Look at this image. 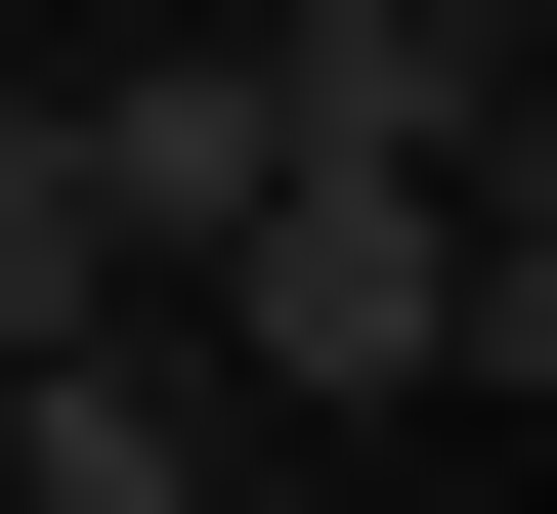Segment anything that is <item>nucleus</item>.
Wrapping results in <instances>:
<instances>
[{
    "label": "nucleus",
    "mask_w": 557,
    "mask_h": 514,
    "mask_svg": "<svg viewBox=\"0 0 557 514\" xmlns=\"http://www.w3.org/2000/svg\"><path fill=\"white\" fill-rule=\"evenodd\" d=\"M44 343H129V258H86V172H44V86H0V386Z\"/></svg>",
    "instance_id": "20e7f679"
},
{
    "label": "nucleus",
    "mask_w": 557,
    "mask_h": 514,
    "mask_svg": "<svg viewBox=\"0 0 557 514\" xmlns=\"http://www.w3.org/2000/svg\"><path fill=\"white\" fill-rule=\"evenodd\" d=\"M0 514H214V386L172 343H44V386H0Z\"/></svg>",
    "instance_id": "7ed1b4c3"
},
{
    "label": "nucleus",
    "mask_w": 557,
    "mask_h": 514,
    "mask_svg": "<svg viewBox=\"0 0 557 514\" xmlns=\"http://www.w3.org/2000/svg\"><path fill=\"white\" fill-rule=\"evenodd\" d=\"M472 258H515V215H386V172L258 129V215H214V386H429V343H472Z\"/></svg>",
    "instance_id": "f257e3e1"
},
{
    "label": "nucleus",
    "mask_w": 557,
    "mask_h": 514,
    "mask_svg": "<svg viewBox=\"0 0 557 514\" xmlns=\"http://www.w3.org/2000/svg\"><path fill=\"white\" fill-rule=\"evenodd\" d=\"M44 172H86V258H214V215H258V43H172V86H44Z\"/></svg>",
    "instance_id": "f03ea898"
}]
</instances>
